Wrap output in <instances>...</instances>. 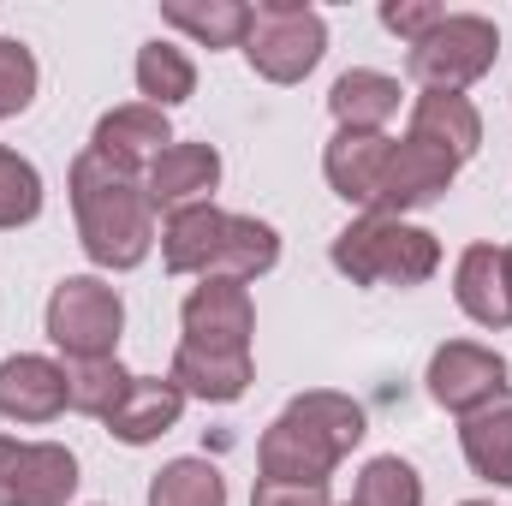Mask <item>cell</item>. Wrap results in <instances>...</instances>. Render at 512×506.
Segmentation results:
<instances>
[{
    "label": "cell",
    "instance_id": "cell-1",
    "mask_svg": "<svg viewBox=\"0 0 512 506\" xmlns=\"http://www.w3.org/2000/svg\"><path fill=\"white\" fill-rule=\"evenodd\" d=\"M364 429H370V417H364L358 399L316 387V393H298V399L262 429L256 465H262L268 483H328L334 465L364 441Z\"/></svg>",
    "mask_w": 512,
    "mask_h": 506
},
{
    "label": "cell",
    "instance_id": "cell-2",
    "mask_svg": "<svg viewBox=\"0 0 512 506\" xmlns=\"http://www.w3.org/2000/svg\"><path fill=\"white\" fill-rule=\"evenodd\" d=\"M72 215L96 268H137L155 245V209L143 179L84 149L72 161Z\"/></svg>",
    "mask_w": 512,
    "mask_h": 506
},
{
    "label": "cell",
    "instance_id": "cell-3",
    "mask_svg": "<svg viewBox=\"0 0 512 506\" xmlns=\"http://www.w3.org/2000/svg\"><path fill=\"white\" fill-rule=\"evenodd\" d=\"M161 262L173 274H203V280H256L280 262V233L256 215H227L215 203H191V209L167 215Z\"/></svg>",
    "mask_w": 512,
    "mask_h": 506
},
{
    "label": "cell",
    "instance_id": "cell-4",
    "mask_svg": "<svg viewBox=\"0 0 512 506\" xmlns=\"http://www.w3.org/2000/svg\"><path fill=\"white\" fill-rule=\"evenodd\" d=\"M328 256L352 286H423L441 268V239L399 215H358L346 233H334Z\"/></svg>",
    "mask_w": 512,
    "mask_h": 506
},
{
    "label": "cell",
    "instance_id": "cell-5",
    "mask_svg": "<svg viewBox=\"0 0 512 506\" xmlns=\"http://www.w3.org/2000/svg\"><path fill=\"white\" fill-rule=\"evenodd\" d=\"M245 60L256 78L268 84H298L316 72V60L328 54V24L316 6L304 0H262L251 6V30H245Z\"/></svg>",
    "mask_w": 512,
    "mask_h": 506
},
{
    "label": "cell",
    "instance_id": "cell-6",
    "mask_svg": "<svg viewBox=\"0 0 512 506\" xmlns=\"http://www.w3.org/2000/svg\"><path fill=\"white\" fill-rule=\"evenodd\" d=\"M495 54H501V30H495V18H483V12H447L417 48H411V78L423 84V90H453V96H465L489 66H495Z\"/></svg>",
    "mask_w": 512,
    "mask_h": 506
},
{
    "label": "cell",
    "instance_id": "cell-7",
    "mask_svg": "<svg viewBox=\"0 0 512 506\" xmlns=\"http://www.w3.org/2000/svg\"><path fill=\"white\" fill-rule=\"evenodd\" d=\"M126 334V304L102 274H66L48 298V340L66 358H114Z\"/></svg>",
    "mask_w": 512,
    "mask_h": 506
},
{
    "label": "cell",
    "instance_id": "cell-8",
    "mask_svg": "<svg viewBox=\"0 0 512 506\" xmlns=\"http://www.w3.org/2000/svg\"><path fill=\"white\" fill-rule=\"evenodd\" d=\"M78 495V459L60 441L0 435V506H66Z\"/></svg>",
    "mask_w": 512,
    "mask_h": 506
},
{
    "label": "cell",
    "instance_id": "cell-9",
    "mask_svg": "<svg viewBox=\"0 0 512 506\" xmlns=\"http://www.w3.org/2000/svg\"><path fill=\"white\" fill-rule=\"evenodd\" d=\"M179 316H185V346L251 358L256 304H251V286L245 280H203V286H191V298H185Z\"/></svg>",
    "mask_w": 512,
    "mask_h": 506
},
{
    "label": "cell",
    "instance_id": "cell-10",
    "mask_svg": "<svg viewBox=\"0 0 512 506\" xmlns=\"http://www.w3.org/2000/svg\"><path fill=\"white\" fill-rule=\"evenodd\" d=\"M501 387H507V358L489 352V346H477V340H447L429 358V399L441 411H459L465 417V411L489 405Z\"/></svg>",
    "mask_w": 512,
    "mask_h": 506
},
{
    "label": "cell",
    "instance_id": "cell-11",
    "mask_svg": "<svg viewBox=\"0 0 512 506\" xmlns=\"http://www.w3.org/2000/svg\"><path fill=\"white\" fill-rule=\"evenodd\" d=\"M215 185H221V155L209 143H167L143 173V191H149L155 215H179L191 203H209Z\"/></svg>",
    "mask_w": 512,
    "mask_h": 506
},
{
    "label": "cell",
    "instance_id": "cell-12",
    "mask_svg": "<svg viewBox=\"0 0 512 506\" xmlns=\"http://www.w3.org/2000/svg\"><path fill=\"white\" fill-rule=\"evenodd\" d=\"M453 173H459V167H453L447 155H435V149L417 143V137H399L393 155H387L382 191H376V209H370V215H405V209L435 203V197L453 185Z\"/></svg>",
    "mask_w": 512,
    "mask_h": 506
},
{
    "label": "cell",
    "instance_id": "cell-13",
    "mask_svg": "<svg viewBox=\"0 0 512 506\" xmlns=\"http://www.w3.org/2000/svg\"><path fill=\"white\" fill-rule=\"evenodd\" d=\"M387 155H393V137H382V131H334V143L322 155V173H328L334 197H346L370 215L376 191H382Z\"/></svg>",
    "mask_w": 512,
    "mask_h": 506
},
{
    "label": "cell",
    "instance_id": "cell-14",
    "mask_svg": "<svg viewBox=\"0 0 512 506\" xmlns=\"http://www.w3.org/2000/svg\"><path fill=\"white\" fill-rule=\"evenodd\" d=\"M66 411V370L54 358L18 352L0 364V417L12 423H54Z\"/></svg>",
    "mask_w": 512,
    "mask_h": 506
},
{
    "label": "cell",
    "instance_id": "cell-15",
    "mask_svg": "<svg viewBox=\"0 0 512 506\" xmlns=\"http://www.w3.org/2000/svg\"><path fill=\"white\" fill-rule=\"evenodd\" d=\"M417 143H429L435 155H447L453 167H465L477 149H483V120L471 108V96H453V90H423L417 108H411V131Z\"/></svg>",
    "mask_w": 512,
    "mask_h": 506
},
{
    "label": "cell",
    "instance_id": "cell-16",
    "mask_svg": "<svg viewBox=\"0 0 512 506\" xmlns=\"http://www.w3.org/2000/svg\"><path fill=\"white\" fill-rule=\"evenodd\" d=\"M167 143H173L167 114L149 108V102H131V108L102 114V120H96V137H90V149H96L102 161L126 167V173H149V161H155Z\"/></svg>",
    "mask_w": 512,
    "mask_h": 506
},
{
    "label": "cell",
    "instance_id": "cell-17",
    "mask_svg": "<svg viewBox=\"0 0 512 506\" xmlns=\"http://www.w3.org/2000/svg\"><path fill=\"white\" fill-rule=\"evenodd\" d=\"M453 298L477 328H507L512 322V292H507V251L501 245H471L453 268Z\"/></svg>",
    "mask_w": 512,
    "mask_h": 506
},
{
    "label": "cell",
    "instance_id": "cell-18",
    "mask_svg": "<svg viewBox=\"0 0 512 506\" xmlns=\"http://www.w3.org/2000/svg\"><path fill=\"white\" fill-rule=\"evenodd\" d=\"M179 411H185V393H179L167 376H131L126 399H120L102 423H108L114 441H126V447H149V441H161V435L179 423Z\"/></svg>",
    "mask_w": 512,
    "mask_h": 506
},
{
    "label": "cell",
    "instance_id": "cell-19",
    "mask_svg": "<svg viewBox=\"0 0 512 506\" xmlns=\"http://www.w3.org/2000/svg\"><path fill=\"white\" fill-rule=\"evenodd\" d=\"M459 447H465V465L483 483L512 489V387H501L489 405L459 417Z\"/></svg>",
    "mask_w": 512,
    "mask_h": 506
},
{
    "label": "cell",
    "instance_id": "cell-20",
    "mask_svg": "<svg viewBox=\"0 0 512 506\" xmlns=\"http://www.w3.org/2000/svg\"><path fill=\"white\" fill-rule=\"evenodd\" d=\"M167 381H173L185 399H203V405H233V399H245V387H251V358H233V352H203V346H185V340H179Z\"/></svg>",
    "mask_w": 512,
    "mask_h": 506
},
{
    "label": "cell",
    "instance_id": "cell-21",
    "mask_svg": "<svg viewBox=\"0 0 512 506\" xmlns=\"http://www.w3.org/2000/svg\"><path fill=\"white\" fill-rule=\"evenodd\" d=\"M328 108H334L340 131H382L387 120L399 114V78L358 66V72L334 78V90H328Z\"/></svg>",
    "mask_w": 512,
    "mask_h": 506
},
{
    "label": "cell",
    "instance_id": "cell-22",
    "mask_svg": "<svg viewBox=\"0 0 512 506\" xmlns=\"http://www.w3.org/2000/svg\"><path fill=\"white\" fill-rule=\"evenodd\" d=\"M161 18L185 36H197L203 48H239L251 30V6L245 0H167Z\"/></svg>",
    "mask_w": 512,
    "mask_h": 506
},
{
    "label": "cell",
    "instance_id": "cell-23",
    "mask_svg": "<svg viewBox=\"0 0 512 506\" xmlns=\"http://www.w3.org/2000/svg\"><path fill=\"white\" fill-rule=\"evenodd\" d=\"M137 90L149 96V108H179V102H191V90H197V66H191V54L185 48H173V42H143L137 48Z\"/></svg>",
    "mask_w": 512,
    "mask_h": 506
},
{
    "label": "cell",
    "instance_id": "cell-24",
    "mask_svg": "<svg viewBox=\"0 0 512 506\" xmlns=\"http://www.w3.org/2000/svg\"><path fill=\"white\" fill-rule=\"evenodd\" d=\"M149 506H227V477L209 459H173L155 471Z\"/></svg>",
    "mask_w": 512,
    "mask_h": 506
},
{
    "label": "cell",
    "instance_id": "cell-25",
    "mask_svg": "<svg viewBox=\"0 0 512 506\" xmlns=\"http://www.w3.org/2000/svg\"><path fill=\"white\" fill-rule=\"evenodd\" d=\"M131 387V370H120V358H72L66 364V405L84 417H108Z\"/></svg>",
    "mask_w": 512,
    "mask_h": 506
},
{
    "label": "cell",
    "instance_id": "cell-26",
    "mask_svg": "<svg viewBox=\"0 0 512 506\" xmlns=\"http://www.w3.org/2000/svg\"><path fill=\"white\" fill-rule=\"evenodd\" d=\"M352 506H423V477L399 453H382V459L364 465V477L352 489Z\"/></svg>",
    "mask_w": 512,
    "mask_h": 506
},
{
    "label": "cell",
    "instance_id": "cell-27",
    "mask_svg": "<svg viewBox=\"0 0 512 506\" xmlns=\"http://www.w3.org/2000/svg\"><path fill=\"white\" fill-rule=\"evenodd\" d=\"M36 215H42V173L24 155L0 149V233L30 227Z\"/></svg>",
    "mask_w": 512,
    "mask_h": 506
},
{
    "label": "cell",
    "instance_id": "cell-28",
    "mask_svg": "<svg viewBox=\"0 0 512 506\" xmlns=\"http://www.w3.org/2000/svg\"><path fill=\"white\" fill-rule=\"evenodd\" d=\"M36 54L18 42V36H0V120L24 114L36 102Z\"/></svg>",
    "mask_w": 512,
    "mask_h": 506
},
{
    "label": "cell",
    "instance_id": "cell-29",
    "mask_svg": "<svg viewBox=\"0 0 512 506\" xmlns=\"http://www.w3.org/2000/svg\"><path fill=\"white\" fill-rule=\"evenodd\" d=\"M441 18H447V12H441V6H429V0H387V6H382V24L399 36V42H411V48H417Z\"/></svg>",
    "mask_w": 512,
    "mask_h": 506
},
{
    "label": "cell",
    "instance_id": "cell-30",
    "mask_svg": "<svg viewBox=\"0 0 512 506\" xmlns=\"http://www.w3.org/2000/svg\"><path fill=\"white\" fill-rule=\"evenodd\" d=\"M251 506H334L328 501V483H256Z\"/></svg>",
    "mask_w": 512,
    "mask_h": 506
},
{
    "label": "cell",
    "instance_id": "cell-31",
    "mask_svg": "<svg viewBox=\"0 0 512 506\" xmlns=\"http://www.w3.org/2000/svg\"><path fill=\"white\" fill-rule=\"evenodd\" d=\"M507 292H512V245H507Z\"/></svg>",
    "mask_w": 512,
    "mask_h": 506
},
{
    "label": "cell",
    "instance_id": "cell-32",
    "mask_svg": "<svg viewBox=\"0 0 512 506\" xmlns=\"http://www.w3.org/2000/svg\"><path fill=\"white\" fill-rule=\"evenodd\" d=\"M465 506H489V501H465Z\"/></svg>",
    "mask_w": 512,
    "mask_h": 506
}]
</instances>
